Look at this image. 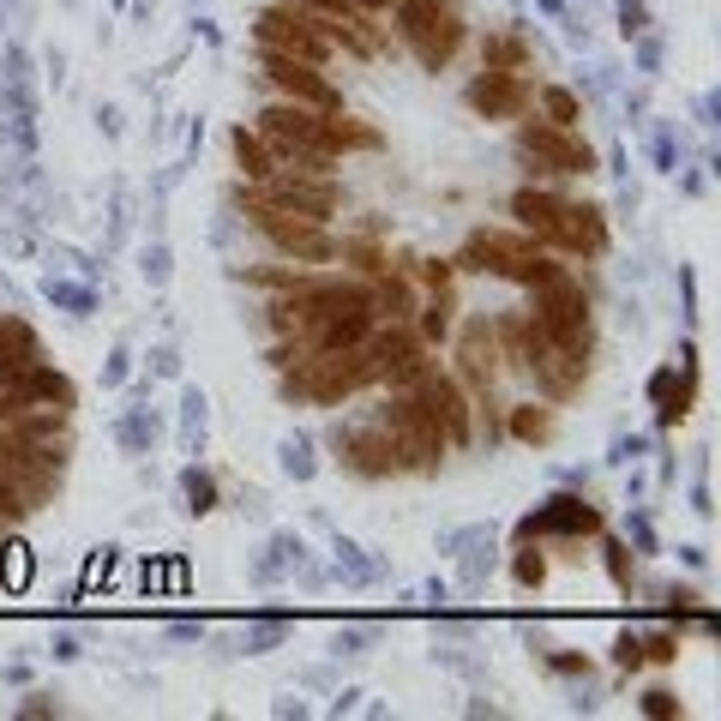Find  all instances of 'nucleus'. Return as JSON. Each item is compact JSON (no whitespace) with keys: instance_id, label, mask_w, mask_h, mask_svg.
Returning <instances> with one entry per match:
<instances>
[{"instance_id":"nucleus-1","label":"nucleus","mask_w":721,"mask_h":721,"mask_svg":"<svg viewBox=\"0 0 721 721\" xmlns=\"http://www.w3.org/2000/svg\"><path fill=\"white\" fill-rule=\"evenodd\" d=\"M397 25L409 37V49L421 54L427 73H439L457 54V42H464V18L451 13L445 0H397Z\"/></svg>"},{"instance_id":"nucleus-2","label":"nucleus","mask_w":721,"mask_h":721,"mask_svg":"<svg viewBox=\"0 0 721 721\" xmlns=\"http://www.w3.org/2000/svg\"><path fill=\"white\" fill-rule=\"evenodd\" d=\"M535 331L554 349H578V355L590 349V301H583V289L571 283L566 270L554 283L535 289Z\"/></svg>"},{"instance_id":"nucleus-3","label":"nucleus","mask_w":721,"mask_h":721,"mask_svg":"<svg viewBox=\"0 0 721 721\" xmlns=\"http://www.w3.org/2000/svg\"><path fill=\"white\" fill-rule=\"evenodd\" d=\"M374 385V360L367 349H319L313 360H301V391L313 403H343L349 391Z\"/></svg>"},{"instance_id":"nucleus-4","label":"nucleus","mask_w":721,"mask_h":721,"mask_svg":"<svg viewBox=\"0 0 721 721\" xmlns=\"http://www.w3.org/2000/svg\"><path fill=\"white\" fill-rule=\"evenodd\" d=\"M253 30H258V42H265L270 54H295V61H313V66L325 61V30H319V18H307L295 0H289V7H265Z\"/></svg>"},{"instance_id":"nucleus-5","label":"nucleus","mask_w":721,"mask_h":721,"mask_svg":"<svg viewBox=\"0 0 721 721\" xmlns=\"http://www.w3.org/2000/svg\"><path fill=\"white\" fill-rule=\"evenodd\" d=\"M253 223L270 235V241L283 246V253H295V258H337V241L319 229L313 217H301V211H283V205H265V199H253Z\"/></svg>"},{"instance_id":"nucleus-6","label":"nucleus","mask_w":721,"mask_h":721,"mask_svg":"<svg viewBox=\"0 0 721 721\" xmlns=\"http://www.w3.org/2000/svg\"><path fill=\"white\" fill-rule=\"evenodd\" d=\"M523 156L535 163V175H583L595 163L590 144L571 139V127H523Z\"/></svg>"},{"instance_id":"nucleus-7","label":"nucleus","mask_w":721,"mask_h":721,"mask_svg":"<svg viewBox=\"0 0 721 721\" xmlns=\"http://www.w3.org/2000/svg\"><path fill=\"white\" fill-rule=\"evenodd\" d=\"M258 127H265L270 144H283V151H325L337 156L331 144H325V115L307 103H270L265 115H258Z\"/></svg>"},{"instance_id":"nucleus-8","label":"nucleus","mask_w":721,"mask_h":721,"mask_svg":"<svg viewBox=\"0 0 721 721\" xmlns=\"http://www.w3.org/2000/svg\"><path fill=\"white\" fill-rule=\"evenodd\" d=\"M385 439L397 445V457H409L415 469H433L439 445H445V433L421 415V403H391L385 409Z\"/></svg>"},{"instance_id":"nucleus-9","label":"nucleus","mask_w":721,"mask_h":721,"mask_svg":"<svg viewBox=\"0 0 721 721\" xmlns=\"http://www.w3.org/2000/svg\"><path fill=\"white\" fill-rule=\"evenodd\" d=\"M265 73H270V85L283 90L289 103H307V109H319V115H337V90L319 78V66H313V61H295V54H270L265 49Z\"/></svg>"},{"instance_id":"nucleus-10","label":"nucleus","mask_w":721,"mask_h":721,"mask_svg":"<svg viewBox=\"0 0 721 721\" xmlns=\"http://www.w3.org/2000/svg\"><path fill=\"white\" fill-rule=\"evenodd\" d=\"M415 403H421V415L451 439V445H464V439H469V403H464V391L451 385V379L421 374V379H415Z\"/></svg>"},{"instance_id":"nucleus-11","label":"nucleus","mask_w":721,"mask_h":721,"mask_svg":"<svg viewBox=\"0 0 721 721\" xmlns=\"http://www.w3.org/2000/svg\"><path fill=\"white\" fill-rule=\"evenodd\" d=\"M258 199H265V205H283V211H301V217L319 223V217H331L337 187H331V180H307V175L295 168V175H270Z\"/></svg>"},{"instance_id":"nucleus-12","label":"nucleus","mask_w":721,"mask_h":721,"mask_svg":"<svg viewBox=\"0 0 721 721\" xmlns=\"http://www.w3.org/2000/svg\"><path fill=\"white\" fill-rule=\"evenodd\" d=\"M367 360H374V379H391V385H415V379L427 374L421 360V343H415L409 331H385L367 343Z\"/></svg>"},{"instance_id":"nucleus-13","label":"nucleus","mask_w":721,"mask_h":721,"mask_svg":"<svg viewBox=\"0 0 721 721\" xmlns=\"http://www.w3.org/2000/svg\"><path fill=\"white\" fill-rule=\"evenodd\" d=\"M469 103H476L481 115H493V121H511V115H523L529 90H523V78H517V73H488V78L469 85Z\"/></svg>"},{"instance_id":"nucleus-14","label":"nucleus","mask_w":721,"mask_h":721,"mask_svg":"<svg viewBox=\"0 0 721 721\" xmlns=\"http://www.w3.org/2000/svg\"><path fill=\"white\" fill-rule=\"evenodd\" d=\"M547 241H559L566 253H602V246H607V229H602V217H595L590 205H559V217H554V229H547Z\"/></svg>"},{"instance_id":"nucleus-15","label":"nucleus","mask_w":721,"mask_h":721,"mask_svg":"<svg viewBox=\"0 0 721 721\" xmlns=\"http://www.w3.org/2000/svg\"><path fill=\"white\" fill-rule=\"evenodd\" d=\"M535 529H566V535H578V529H595V511L583 499H547V511L529 517L523 535H535Z\"/></svg>"},{"instance_id":"nucleus-16","label":"nucleus","mask_w":721,"mask_h":721,"mask_svg":"<svg viewBox=\"0 0 721 721\" xmlns=\"http://www.w3.org/2000/svg\"><path fill=\"white\" fill-rule=\"evenodd\" d=\"M349 469H360V476H391V469H397V445H391L385 433H360L355 445H349Z\"/></svg>"},{"instance_id":"nucleus-17","label":"nucleus","mask_w":721,"mask_h":721,"mask_svg":"<svg viewBox=\"0 0 721 721\" xmlns=\"http://www.w3.org/2000/svg\"><path fill=\"white\" fill-rule=\"evenodd\" d=\"M511 217L523 223V229L547 235V229H554V217H559V199H554V193H535V187H523V193L511 199Z\"/></svg>"},{"instance_id":"nucleus-18","label":"nucleus","mask_w":721,"mask_h":721,"mask_svg":"<svg viewBox=\"0 0 721 721\" xmlns=\"http://www.w3.org/2000/svg\"><path fill=\"white\" fill-rule=\"evenodd\" d=\"M235 163H241L246 168V180H270V175H277V163H270V151H265V139H253V132H235Z\"/></svg>"},{"instance_id":"nucleus-19","label":"nucleus","mask_w":721,"mask_h":721,"mask_svg":"<svg viewBox=\"0 0 721 721\" xmlns=\"http://www.w3.org/2000/svg\"><path fill=\"white\" fill-rule=\"evenodd\" d=\"M511 433L523 439V445H541V439L554 433V415L535 409V403H523V409H511Z\"/></svg>"},{"instance_id":"nucleus-20","label":"nucleus","mask_w":721,"mask_h":721,"mask_svg":"<svg viewBox=\"0 0 721 721\" xmlns=\"http://www.w3.org/2000/svg\"><path fill=\"white\" fill-rule=\"evenodd\" d=\"M0 583H7V590H25V583H30V547H25V541L0 547Z\"/></svg>"},{"instance_id":"nucleus-21","label":"nucleus","mask_w":721,"mask_h":721,"mask_svg":"<svg viewBox=\"0 0 721 721\" xmlns=\"http://www.w3.org/2000/svg\"><path fill=\"white\" fill-rule=\"evenodd\" d=\"M270 325L277 331H307V307H301V289L289 301H270Z\"/></svg>"},{"instance_id":"nucleus-22","label":"nucleus","mask_w":721,"mask_h":721,"mask_svg":"<svg viewBox=\"0 0 721 721\" xmlns=\"http://www.w3.org/2000/svg\"><path fill=\"white\" fill-rule=\"evenodd\" d=\"M541 109H547L554 127H571V121H578V97H571V90H541Z\"/></svg>"},{"instance_id":"nucleus-23","label":"nucleus","mask_w":721,"mask_h":721,"mask_svg":"<svg viewBox=\"0 0 721 721\" xmlns=\"http://www.w3.org/2000/svg\"><path fill=\"white\" fill-rule=\"evenodd\" d=\"M445 331H451V301H445V289H439V301L421 313V337H427V343H439Z\"/></svg>"},{"instance_id":"nucleus-24","label":"nucleus","mask_w":721,"mask_h":721,"mask_svg":"<svg viewBox=\"0 0 721 721\" xmlns=\"http://www.w3.org/2000/svg\"><path fill=\"white\" fill-rule=\"evenodd\" d=\"M187 499H193V511H211V505H217V488H211V476H187Z\"/></svg>"},{"instance_id":"nucleus-25","label":"nucleus","mask_w":721,"mask_h":721,"mask_svg":"<svg viewBox=\"0 0 721 721\" xmlns=\"http://www.w3.org/2000/svg\"><path fill=\"white\" fill-rule=\"evenodd\" d=\"M451 270H457V265H451V258H433V265L421 270V277H427V289H433V295H439V289H451Z\"/></svg>"},{"instance_id":"nucleus-26","label":"nucleus","mask_w":721,"mask_h":721,"mask_svg":"<svg viewBox=\"0 0 721 721\" xmlns=\"http://www.w3.org/2000/svg\"><path fill=\"white\" fill-rule=\"evenodd\" d=\"M547 578V566H541V554H523L517 559V583H541Z\"/></svg>"},{"instance_id":"nucleus-27","label":"nucleus","mask_w":721,"mask_h":721,"mask_svg":"<svg viewBox=\"0 0 721 721\" xmlns=\"http://www.w3.org/2000/svg\"><path fill=\"white\" fill-rule=\"evenodd\" d=\"M644 656H649V661H673L680 649H673V637L661 631V637H649V644H644Z\"/></svg>"},{"instance_id":"nucleus-28","label":"nucleus","mask_w":721,"mask_h":721,"mask_svg":"<svg viewBox=\"0 0 721 721\" xmlns=\"http://www.w3.org/2000/svg\"><path fill=\"white\" fill-rule=\"evenodd\" d=\"M619 668H637V661H644V644H637V637H619Z\"/></svg>"},{"instance_id":"nucleus-29","label":"nucleus","mask_w":721,"mask_h":721,"mask_svg":"<svg viewBox=\"0 0 721 721\" xmlns=\"http://www.w3.org/2000/svg\"><path fill=\"white\" fill-rule=\"evenodd\" d=\"M644 709H649V716H673L680 704H673V692H649V697H644Z\"/></svg>"}]
</instances>
